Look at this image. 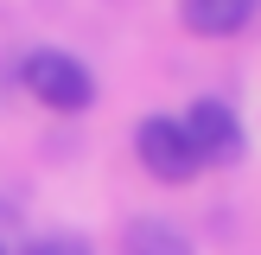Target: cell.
<instances>
[{"mask_svg": "<svg viewBox=\"0 0 261 255\" xmlns=\"http://www.w3.org/2000/svg\"><path fill=\"white\" fill-rule=\"evenodd\" d=\"M19 83L32 89L51 115H83L89 102H96V70H89L83 58H70V51H58V45L25 51L19 58Z\"/></svg>", "mask_w": 261, "mask_h": 255, "instance_id": "6da1fadb", "label": "cell"}, {"mask_svg": "<svg viewBox=\"0 0 261 255\" xmlns=\"http://www.w3.org/2000/svg\"><path fill=\"white\" fill-rule=\"evenodd\" d=\"M134 153H140V166H147L160 185H185V178L204 172V160H198V147H191V134H185L178 115H147V121L134 128Z\"/></svg>", "mask_w": 261, "mask_h": 255, "instance_id": "7a4b0ae2", "label": "cell"}, {"mask_svg": "<svg viewBox=\"0 0 261 255\" xmlns=\"http://www.w3.org/2000/svg\"><path fill=\"white\" fill-rule=\"evenodd\" d=\"M185 134H191V147H198L204 166H242V153H249L242 115L229 102H217V96H204V102L185 109Z\"/></svg>", "mask_w": 261, "mask_h": 255, "instance_id": "3957f363", "label": "cell"}, {"mask_svg": "<svg viewBox=\"0 0 261 255\" xmlns=\"http://www.w3.org/2000/svg\"><path fill=\"white\" fill-rule=\"evenodd\" d=\"M178 19L198 38H236L255 19V0H178Z\"/></svg>", "mask_w": 261, "mask_h": 255, "instance_id": "277c9868", "label": "cell"}, {"mask_svg": "<svg viewBox=\"0 0 261 255\" xmlns=\"http://www.w3.org/2000/svg\"><path fill=\"white\" fill-rule=\"evenodd\" d=\"M121 255H198V249H191V236L172 217H127Z\"/></svg>", "mask_w": 261, "mask_h": 255, "instance_id": "5b68a950", "label": "cell"}, {"mask_svg": "<svg viewBox=\"0 0 261 255\" xmlns=\"http://www.w3.org/2000/svg\"><path fill=\"white\" fill-rule=\"evenodd\" d=\"M19 255H96V242L76 236V230H45V236H25Z\"/></svg>", "mask_w": 261, "mask_h": 255, "instance_id": "8992f818", "label": "cell"}, {"mask_svg": "<svg viewBox=\"0 0 261 255\" xmlns=\"http://www.w3.org/2000/svg\"><path fill=\"white\" fill-rule=\"evenodd\" d=\"M0 255H7V249H0Z\"/></svg>", "mask_w": 261, "mask_h": 255, "instance_id": "52a82bcc", "label": "cell"}]
</instances>
